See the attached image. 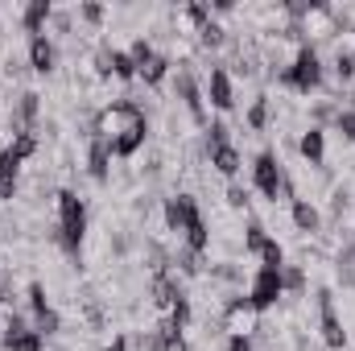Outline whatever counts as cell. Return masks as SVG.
Returning a JSON list of instances; mask_svg holds the SVG:
<instances>
[{
  "instance_id": "cell-1",
  "label": "cell",
  "mask_w": 355,
  "mask_h": 351,
  "mask_svg": "<svg viewBox=\"0 0 355 351\" xmlns=\"http://www.w3.org/2000/svg\"><path fill=\"white\" fill-rule=\"evenodd\" d=\"M54 203H58L54 240L62 244V252H67V257H75V261H79V248H83V240H87V203H83L75 190H58V194H54Z\"/></svg>"
},
{
  "instance_id": "cell-2",
  "label": "cell",
  "mask_w": 355,
  "mask_h": 351,
  "mask_svg": "<svg viewBox=\"0 0 355 351\" xmlns=\"http://www.w3.org/2000/svg\"><path fill=\"white\" fill-rule=\"evenodd\" d=\"M322 79H327V67H322V58H318L314 42L297 46V50H293V62L277 75V83H281V87L297 91V95H314V91L322 87Z\"/></svg>"
},
{
  "instance_id": "cell-3",
  "label": "cell",
  "mask_w": 355,
  "mask_h": 351,
  "mask_svg": "<svg viewBox=\"0 0 355 351\" xmlns=\"http://www.w3.org/2000/svg\"><path fill=\"white\" fill-rule=\"evenodd\" d=\"M141 120H149L141 103H132V99H116V103H107V108L95 112V120H91V137H103V141L112 145L120 132H128V128L141 124Z\"/></svg>"
},
{
  "instance_id": "cell-4",
  "label": "cell",
  "mask_w": 355,
  "mask_h": 351,
  "mask_svg": "<svg viewBox=\"0 0 355 351\" xmlns=\"http://www.w3.org/2000/svg\"><path fill=\"white\" fill-rule=\"evenodd\" d=\"M174 91H178V99H182V108L190 112V120H194L198 128H207V124H211V116H207V91L198 87V79H194L190 62H182V67H178Z\"/></svg>"
},
{
  "instance_id": "cell-5",
  "label": "cell",
  "mask_w": 355,
  "mask_h": 351,
  "mask_svg": "<svg viewBox=\"0 0 355 351\" xmlns=\"http://www.w3.org/2000/svg\"><path fill=\"white\" fill-rule=\"evenodd\" d=\"M318 335L331 351H343L347 348V327L335 310V293L331 289H318Z\"/></svg>"
},
{
  "instance_id": "cell-6",
  "label": "cell",
  "mask_w": 355,
  "mask_h": 351,
  "mask_svg": "<svg viewBox=\"0 0 355 351\" xmlns=\"http://www.w3.org/2000/svg\"><path fill=\"white\" fill-rule=\"evenodd\" d=\"M219 323H223V331H227V335H252V331H261V323H257V310H252L248 293H232V298L223 302Z\"/></svg>"
},
{
  "instance_id": "cell-7",
  "label": "cell",
  "mask_w": 355,
  "mask_h": 351,
  "mask_svg": "<svg viewBox=\"0 0 355 351\" xmlns=\"http://www.w3.org/2000/svg\"><path fill=\"white\" fill-rule=\"evenodd\" d=\"M281 268H257L252 273V285H248V302H252V310L257 314H265L268 306H277L281 302Z\"/></svg>"
},
{
  "instance_id": "cell-8",
  "label": "cell",
  "mask_w": 355,
  "mask_h": 351,
  "mask_svg": "<svg viewBox=\"0 0 355 351\" xmlns=\"http://www.w3.org/2000/svg\"><path fill=\"white\" fill-rule=\"evenodd\" d=\"M281 182H285V170H281V162H277V153L265 149V153H257V162H252V186L265 194V198H281Z\"/></svg>"
},
{
  "instance_id": "cell-9",
  "label": "cell",
  "mask_w": 355,
  "mask_h": 351,
  "mask_svg": "<svg viewBox=\"0 0 355 351\" xmlns=\"http://www.w3.org/2000/svg\"><path fill=\"white\" fill-rule=\"evenodd\" d=\"M162 215H166V232H174V236H186L190 223L202 219V211H198V203H194L190 194H174V198H166Z\"/></svg>"
},
{
  "instance_id": "cell-10",
  "label": "cell",
  "mask_w": 355,
  "mask_h": 351,
  "mask_svg": "<svg viewBox=\"0 0 355 351\" xmlns=\"http://www.w3.org/2000/svg\"><path fill=\"white\" fill-rule=\"evenodd\" d=\"M37 116H42V95L37 91H21L17 95V103H12V112H8V137H17V132H37Z\"/></svg>"
},
{
  "instance_id": "cell-11",
  "label": "cell",
  "mask_w": 355,
  "mask_h": 351,
  "mask_svg": "<svg viewBox=\"0 0 355 351\" xmlns=\"http://www.w3.org/2000/svg\"><path fill=\"white\" fill-rule=\"evenodd\" d=\"M207 99H211L215 112H232L236 108V83H232L227 67H211L207 71Z\"/></svg>"
},
{
  "instance_id": "cell-12",
  "label": "cell",
  "mask_w": 355,
  "mask_h": 351,
  "mask_svg": "<svg viewBox=\"0 0 355 351\" xmlns=\"http://www.w3.org/2000/svg\"><path fill=\"white\" fill-rule=\"evenodd\" d=\"M149 298H153V306L157 310H166L170 314V306H174L178 298H186L182 293V281H178V273H153V281H149Z\"/></svg>"
},
{
  "instance_id": "cell-13",
  "label": "cell",
  "mask_w": 355,
  "mask_h": 351,
  "mask_svg": "<svg viewBox=\"0 0 355 351\" xmlns=\"http://www.w3.org/2000/svg\"><path fill=\"white\" fill-rule=\"evenodd\" d=\"M4 351H46V335H37V331H33V323H25V318L17 314L12 335L4 339Z\"/></svg>"
},
{
  "instance_id": "cell-14",
  "label": "cell",
  "mask_w": 355,
  "mask_h": 351,
  "mask_svg": "<svg viewBox=\"0 0 355 351\" xmlns=\"http://www.w3.org/2000/svg\"><path fill=\"white\" fill-rule=\"evenodd\" d=\"M50 17H54V4H50V0H29V4L21 8V17H17V25L33 37V33H46Z\"/></svg>"
},
{
  "instance_id": "cell-15",
  "label": "cell",
  "mask_w": 355,
  "mask_h": 351,
  "mask_svg": "<svg viewBox=\"0 0 355 351\" xmlns=\"http://www.w3.org/2000/svg\"><path fill=\"white\" fill-rule=\"evenodd\" d=\"M54 62H58L54 42H50L46 33H33V37H29V67H33L37 75H50V71H54Z\"/></svg>"
},
{
  "instance_id": "cell-16",
  "label": "cell",
  "mask_w": 355,
  "mask_h": 351,
  "mask_svg": "<svg viewBox=\"0 0 355 351\" xmlns=\"http://www.w3.org/2000/svg\"><path fill=\"white\" fill-rule=\"evenodd\" d=\"M289 215H293V228L297 232H306V236H318L322 232V211L310 198H293L289 203Z\"/></svg>"
},
{
  "instance_id": "cell-17",
  "label": "cell",
  "mask_w": 355,
  "mask_h": 351,
  "mask_svg": "<svg viewBox=\"0 0 355 351\" xmlns=\"http://www.w3.org/2000/svg\"><path fill=\"white\" fill-rule=\"evenodd\" d=\"M87 174L95 178V182H107V174H112V145H107L103 137H91V145H87Z\"/></svg>"
},
{
  "instance_id": "cell-18",
  "label": "cell",
  "mask_w": 355,
  "mask_h": 351,
  "mask_svg": "<svg viewBox=\"0 0 355 351\" xmlns=\"http://www.w3.org/2000/svg\"><path fill=\"white\" fill-rule=\"evenodd\" d=\"M297 153L310 162V166H322L327 162V128H306L302 137H297Z\"/></svg>"
},
{
  "instance_id": "cell-19",
  "label": "cell",
  "mask_w": 355,
  "mask_h": 351,
  "mask_svg": "<svg viewBox=\"0 0 355 351\" xmlns=\"http://www.w3.org/2000/svg\"><path fill=\"white\" fill-rule=\"evenodd\" d=\"M145 137H149V120H141V124H132L128 132H120L116 141H112V157H132L141 145H145Z\"/></svg>"
},
{
  "instance_id": "cell-20",
  "label": "cell",
  "mask_w": 355,
  "mask_h": 351,
  "mask_svg": "<svg viewBox=\"0 0 355 351\" xmlns=\"http://www.w3.org/2000/svg\"><path fill=\"white\" fill-rule=\"evenodd\" d=\"M21 157H12L8 149H0V198H12L17 194V178H21Z\"/></svg>"
},
{
  "instance_id": "cell-21",
  "label": "cell",
  "mask_w": 355,
  "mask_h": 351,
  "mask_svg": "<svg viewBox=\"0 0 355 351\" xmlns=\"http://www.w3.org/2000/svg\"><path fill=\"white\" fill-rule=\"evenodd\" d=\"M207 153H211V166L223 178L240 174V149H236V145H219V149H207Z\"/></svg>"
},
{
  "instance_id": "cell-22",
  "label": "cell",
  "mask_w": 355,
  "mask_h": 351,
  "mask_svg": "<svg viewBox=\"0 0 355 351\" xmlns=\"http://www.w3.org/2000/svg\"><path fill=\"white\" fill-rule=\"evenodd\" d=\"M166 75H170V58H166L162 50H157L149 62H141V67H137V79H141V83H149V87H157Z\"/></svg>"
},
{
  "instance_id": "cell-23",
  "label": "cell",
  "mask_w": 355,
  "mask_h": 351,
  "mask_svg": "<svg viewBox=\"0 0 355 351\" xmlns=\"http://www.w3.org/2000/svg\"><path fill=\"white\" fill-rule=\"evenodd\" d=\"M268 116H272V103H268V95H257V99L248 103V112H244V124H248L252 132H265V128H268Z\"/></svg>"
},
{
  "instance_id": "cell-24",
  "label": "cell",
  "mask_w": 355,
  "mask_h": 351,
  "mask_svg": "<svg viewBox=\"0 0 355 351\" xmlns=\"http://www.w3.org/2000/svg\"><path fill=\"white\" fill-rule=\"evenodd\" d=\"M194 33H198V46H202V50H219V46H227V29H223L215 17H211L207 25H198Z\"/></svg>"
},
{
  "instance_id": "cell-25",
  "label": "cell",
  "mask_w": 355,
  "mask_h": 351,
  "mask_svg": "<svg viewBox=\"0 0 355 351\" xmlns=\"http://www.w3.org/2000/svg\"><path fill=\"white\" fill-rule=\"evenodd\" d=\"M12 157H21V162H29L37 149H42V141H37V132H17V137H8V145H4Z\"/></svg>"
},
{
  "instance_id": "cell-26",
  "label": "cell",
  "mask_w": 355,
  "mask_h": 351,
  "mask_svg": "<svg viewBox=\"0 0 355 351\" xmlns=\"http://www.w3.org/2000/svg\"><path fill=\"white\" fill-rule=\"evenodd\" d=\"M112 79H120V83H132L137 79V62H132L128 50H116L112 46Z\"/></svg>"
},
{
  "instance_id": "cell-27",
  "label": "cell",
  "mask_w": 355,
  "mask_h": 351,
  "mask_svg": "<svg viewBox=\"0 0 355 351\" xmlns=\"http://www.w3.org/2000/svg\"><path fill=\"white\" fill-rule=\"evenodd\" d=\"M335 273L343 285H355V244H343L339 257H335Z\"/></svg>"
},
{
  "instance_id": "cell-28",
  "label": "cell",
  "mask_w": 355,
  "mask_h": 351,
  "mask_svg": "<svg viewBox=\"0 0 355 351\" xmlns=\"http://www.w3.org/2000/svg\"><path fill=\"white\" fill-rule=\"evenodd\" d=\"M281 289L285 293H306V268L302 264H285L281 268Z\"/></svg>"
},
{
  "instance_id": "cell-29",
  "label": "cell",
  "mask_w": 355,
  "mask_h": 351,
  "mask_svg": "<svg viewBox=\"0 0 355 351\" xmlns=\"http://www.w3.org/2000/svg\"><path fill=\"white\" fill-rule=\"evenodd\" d=\"M265 240H268V232H265V223L261 219H248V228H244V252H261L265 248Z\"/></svg>"
},
{
  "instance_id": "cell-30",
  "label": "cell",
  "mask_w": 355,
  "mask_h": 351,
  "mask_svg": "<svg viewBox=\"0 0 355 351\" xmlns=\"http://www.w3.org/2000/svg\"><path fill=\"white\" fill-rule=\"evenodd\" d=\"M257 257H261V268H285V248H281L272 236L265 240V248H261Z\"/></svg>"
},
{
  "instance_id": "cell-31",
  "label": "cell",
  "mask_w": 355,
  "mask_h": 351,
  "mask_svg": "<svg viewBox=\"0 0 355 351\" xmlns=\"http://www.w3.org/2000/svg\"><path fill=\"white\" fill-rule=\"evenodd\" d=\"M202 132H207V149H219V145H232V137H227V124H223V120H211V124H207Z\"/></svg>"
},
{
  "instance_id": "cell-32",
  "label": "cell",
  "mask_w": 355,
  "mask_h": 351,
  "mask_svg": "<svg viewBox=\"0 0 355 351\" xmlns=\"http://www.w3.org/2000/svg\"><path fill=\"white\" fill-rule=\"evenodd\" d=\"M29 310H33V314L50 310V293H46V285H42V281H29Z\"/></svg>"
},
{
  "instance_id": "cell-33",
  "label": "cell",
  "mask_w": 355,
  "mask_h": 351,
  "mask_svg": "<svg viewBox=\"0 0 355 351\" xmlns=\"http://www.w3.org/2000/svg\"><path fill=\"white\" fill-rule=\"evenodd\" d=\"M128 54H132V62L141 67V62H149V58H153L157 50H153V42H149V37H137V42L128 46Z\"/></svg>"
},
{
  "instance_id": "cell-34",
  "label": "cell",
  "mask_w": 355,
  "mask_h": 351,
  "mask_svg": "<svg viewBox=\"0 0 355 351\" xmlns=\"http://www.w3.org/2000/svg\"><path fill=\"white\" fill-rule=\"evenodd\" d=\"M103 17H107V8H103V4H95V0L79 4V21H87V25H103Z\"/></svg>"
},
{
  "instance_id": "cell-35",
  "label": "cell",
  "mask_w": 355,
  "mask_h": 351,
  "mask_svg": "<svg viewBox=\"0 0 355 351\" xmlns=\"http://www.w3.org/2000/svg\"><path fill=\"white\" fill-rule=\"evenodd\" d=\"M248 203H252V194H248L244 186H236V182H232V186H227V207H232V211H244Z\"/></svg>"
},
{
  "instance_id": "cell-36",
  "label": "cell",
  "mask_w": 355,
  "mask_h": 351,
  "mask_svg": "<svg viewBox=\"0 0 355 351\" xmlns=\"http://www.w3.org/2000/svg\"><path fill=\"white\" fill-rule=\"evenodd\" d=\"M335 128H339V132H343V137L355 145V108H352V112H339V116H335Z\"/></svg>"
},
{
  "instance_id": "cell-37",
  "label": "cell",
  "mask_w": 355,
  "mask_h": 351,
  "mask_svg": "<svg viewBox=\"0 0 355 351\" xmlns=\"http://www.w3.org/2000/svg\"><path fill=\"white\" fill-rule=\"evenodd\" d=\"M50 21H54V29H58V33H71V25H75V12H54Z\"/></svg>"
},
{
  "instance_id": "cell-38",
  "label": "cell",
  "mask_w": 355,
  "mask_h": 351,
  "mask_svg": "<svg viewBox=\"0 0 355 351\" xmlns=\"http://www.w3.org/2000/svg\"><path fill=\"white\" fill-rule=\"evenodd\" d=\"M227 351H252V339L248 335H227Z\"/></svg>"
},
{
  "instance_id": "cell-39",
  "label": "cell",
  "mask_w": 355,
  "mask_h": 351,
  "mask_svg": "<svg viewBox=\"0 0 355 351\" xmlns=\"http://www.w3.org/2000/svg\"><path fill=\"white\" fill-rule=\"evenodd\" d=\"M103 351H132V339H128V335H116V339H112Z\"/></svg>"
},
{
  "instance_id": "cell-40",
  "label": "cell",
  "mask_w": 355,
  "mask_h": 351,
  "mask_svg": "<svg viewBox=\"0 0 355 351\" xmlns=\"http://www.w3.org/2000/svg\"><path fill=\"white\" fill-rule=\"evenodd\" d=\"M352 42H355V25H352Z\"/></svg>"
}]
</instances>
